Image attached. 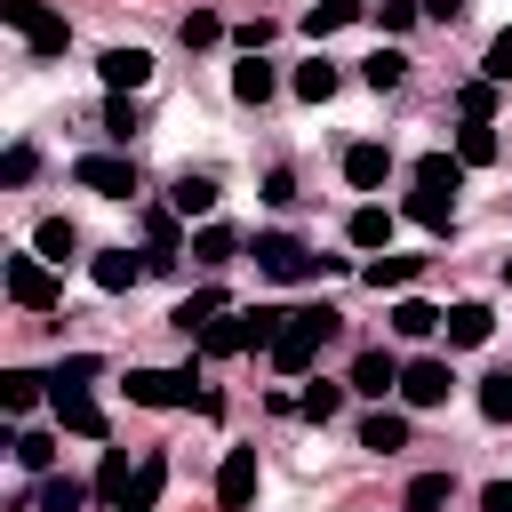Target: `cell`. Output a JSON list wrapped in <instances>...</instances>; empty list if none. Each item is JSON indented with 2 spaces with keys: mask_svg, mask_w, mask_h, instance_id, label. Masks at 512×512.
Instances as JSON below:
<instances>
[{
  "mask_svg": "<svg viewBox=\"0 0 512 512\" xmlns=\"http://www.w3.org/2000/svg\"><path fill=\"white\" fill-rule=\"evenodd\" d=\"M192 384H200L192 368H128V400L136 408H200Z\"/></svg>",
  "mask_w": 512,
  "mask_h": 512,
  "instance_id": "277c9868",
  "label": "cell"
},
{
  "mask_svg": "<svg viewBox=\"0 0 512 512\" xmlns=\"http://www.w3.org/2000/svg\"><path fill=\"white\" fill-rule=\"evenodd\" d=\"M480 512H512V480H488L480 488Z\"/></svg>",
  "mask_w": 512,
  "mask_h": 512,
  "instance_id": "bcb514c9",
  "label": "cell"
},
{
  "mask_svg": "<svg viewBox=\"0 0 512 512\" xmlns=\"http://www.w3.org/2000/svg\"><path fill=\"white\" fill-rule=\"evenodd\" d=\"M360 16H368V0H312V8H304V32H312V40H328V32L360 24Z\"/></svg>",
  "mask_w": 512,
  "mask_h": 512,
  "instance_id": "ffe728a7",
  "label": "cell"
},
{
  "mask_svg": "<svg viewBox=\"0 0 512 512\" xmlns=\"http://www.w3.org/2000/svg\"><path fill=\"white\" fill-rule=\"evenodd\" d=\"M160 480H168V456H144L136 480H128V504H120V512H152V504H160Z\"/></svg>",
  "mask_w": 512,
  "mask_h": 512,
  "instance_id": "d4e9b609",
  "label": "cell"
},
{
  "mask_svg": "<svg viewBox=\"0 0 512 512\" xmlns=\"http://www.w3.org/2000/svg\"><path fill=\"white\" fill-rule=\"evenodd\" d=\"M8 448H16V464H24V472H40V480L56 472V440H48V432H16Z\"/></svg>",
  "mask_w": 512,
  "mask_h": 512,
  "instance_id": "d6a6232c",
  "label": "cell"
},
{
  "mask_svg": "<svg viewBox=\"0 0 512 512\" xmlns=\"http://www.w3.org/2000/svg\"><path fill=\"white\" fill-rule=\"evenodd\" d=\"M88 496H96V488H80V480H64V472H48V480H40V512H80Z\"/></svg>",
  "mask_w": 512,
  "mask_h": 512,
  "instance_id": "836d02e7",
  "label": "cell"
},
{
  "mask_svg": "<svg viewBox=\"0 0 512 512\" xmlns=\"http://www.w3.org/2000/svg\"><path fill=\"white\" fill-rule=\"evenodd\" d=\"M296 408H304L312 424H328V416L344 408V384H304V400H296Z\"/></svg>",
  "mask_w": 512,
  "mask_h": 512,
  "instance_id": "ab89813d",
  "label": "cell"
},
{
  "mask_svg": "<svg viewBox=\"0 0 512 512\" xmlns=\"http://www.w3.org/2000/svg\"><path fill=\"white\" fill-rule=\"evenodd\" d=\"M360 448H376V456L408 448V416H400V408H376V416H360Z\"/></svg>",
  "mask_w": 512,
  "mask_h": 512,
  "instance_id": "d6986e66",
  "label": "cell"
},
{
  "mask_svg": "<svg viewBox=\"0 0 512 512\" xmlns=\"http://www.w3.org/2000/svg\"><path fill=\"white\" fill-rule=\"evenodd\" d=\"M424 16H440V24H456V16H464V0H424Z\"/></svg>",
  "mask_w": 512,
  "mask_h": 512,
  "instance_id": "7dc6e473",
  "label": "cell"
},
{
  "mask_svg": "<svg viewBox=\"0 0 512 512\" xmlns=\"http://www.w3.org/2000/svg\"><path fill=\"white\" fill-rule=\"evenodd\" d=\"M480 72H488V80H496V88H504V80H512V24H504V32H496V40H488V64H480Z\"/></svg>",
  "mask_w": 512,
  "mask_h": 512,
  "instance_id": "7bdbcfd3",
  "label": "cell"
},
{
  "mask_svg": "<svg viewBox=\"0 0 512 512\" xmlns=\"http://www.w3.org/2000/svg\"><path fill=\"white\" fill-rule=\"evenodd\" d=\"M336 336V312L328 304H304V312H288V328H280V344H272V368L280 376H304L312 360H320V344Z\"/></svg>",
  "mask_w": 512,
  "mask_h": 512,
  "instance_id": "7a4b0ae2",
  "label": "cell"
},
{
  "mask_svg": "<svg viewBox=\"0 0 512 512\" xmlns=\"http://www.w3.org/2000/svg\"><path fill=\"white\" fill-rule=\"evenodd\" d=\"M128 480H136V472H128V448H112L104 472H96V496H104V504H128Z\"/></svg>",
  "mask_w": 512,
  "mask_h": 512,
  "instance_id": "74e56055",
  "label": "cell"
},
{
  "mask_svg": "<svg viewBox=\"0 0 512 512\" xmlns=\"http://www.w3.org/2000/svg\"><path fill=\"white\" fill-rule=\"evenodd\" d=\"M456 112H464V120H488V112H496V80H488V72L464 80V88H456Z\"/></svg>",
  "mask_w": 512,
  "mask_h": 512,
  "instance_id": "f35d334b",
  "label": "cell"
},
{
  "mask_svg": "<svg viewBox=\"0 0 512 512\" xmlns=\"http://www.w3.org/2000/svg\"><path fill=\"white\" fill-rule=\"evenodd\" d=\"M152 272V256H128V248H104V256H88V280L104 288V296H120V288H136Z\"/></svg>",
  "mask_w": 512,
  "mask_h": 512,
  "instance_id": "30bf717a",
  "label": "cell"
},
{
  "mask_svg": "<svg viewBox=\"0 0 512 512\" xmlns=\"http://www.w3.org/2000/svg\"><path fill=\"white\" fill-rule=\"evenodd\" d=\"M48 400H56V424H64V432H80V440H104V408H96L88 392H56V384H48Z\"/></svg>",
  "mask_w": 512,
  "mask_h": 512,
  "instance_id": "7c38bea8",
  "label": "cell"
},
{
  "mask_svg": "<svg viewBox=\"0 0 512 512\" xmlns=\"http://www.w3.org/2000/svg\"><path fill=\"white\" fill-rule=\"evenodd\" d=\"M416 192L456 200V192H464V160H456V152H424V160H416Z\"/></svg>",
  "mask_w": 512,
  "mask_h": 512,
  "instance_id": "5bb4252c",
  "label": "cell"
},
{
  "mask_svg": "<svg viewBox=\"0 0 512 512\" xmlns=\"http://www.w3.org/2000/svg\"><path fill=\"white\" fill-rule=\"evenodd\" d=\"M352 392H368V400H384V392H400V360H392L384 344H368V352L352 360Z\"/></svg>",
  "mask_w": 512,
  "mask_h": 512,
  "instance_id": "8fae6325",
  "label": "cell"
},
{
  "mask_svg": "<svg viewBox=\"0 0 512 512\" xmlns=\"http://www.w3.org/2000/svg\"><path fill=\"white\" fill-rule=\"evenodd\" d=\"M168 208H176L184 224H192V216H216V176H192V168H184L176 192H168Z\"/></svg>",
  "mask_w": 512,
  "mask_h": 512,
  "instance_id": "2e32d148",
  "label": "cell"
},
{
  "mask_svg": "<svg viewBox=\"0 0 512 512\" xmlns=\"http://www.w3.org/2000/svg\"><path fill=\"white\" fill-rule=\"evenodd\" d=\"M96 72H104V88H112V96H136V88L152 80V56H144V48H104V56H96Z\"/></svg>",
  "mask_w": 512,
  "mask_h": 512,
  "instance_id": "9c48e42d",
  "label": "cell"
},
{
  "mask_svg": "<svg viewBox=\"0 0 512 512\" xmlns=\"http://www.w3.org/2000/svg\"><path fill=\"white\" fill-rule=\"evenodd\" d=\"M32 256H48V264H72V256H80V232H72L64 216H48V224L32 232Z\"/></svg>",
  "mask_w": 512,
  "mask_h": 512,
  "instance_id": "cb8c5ba5",
  "label": "cell"
},
{
  "mask_svg": "<svg viewBox=\"0 0 512 512\" xmlns=\"http://www.w3.org/2000/svg\"><path fill=\"white\" fill-rule=\"evenodd\" d=\"M480 416H488V424H512V368L480 376Z\"/></svg>",
  "mask_w": 512,
  "mask_h": 512,
  "instance_id": "e575fe53",
  "label": "cell"
},
{
  "mask_svg": "<svg viewBox=\"0 0 512 512\" xmlns=\"http://www.w3.org/2000/svg\"><path fill=\"white\" fill-rule=\"evenodd\" d=\"M176 224H184L176 208H152V216H144V240H152V272H168V264H176V240H184Z\"/></svg>",
  "mask_w": 512,
  "mask_h": 512,
  "instance_id": "44dd1931",
  "label": "cell"
},
{
  "mask_svg": "<svg viewBox=\"0 0 512 512\" xmlns=\"http://www.w3.org/2000/svg\"><path fill=\"white\" fill-rule=\"evenodd\" d=\"M272 88H280V80H272V64H264V56L232 64V96H240V104H272Z\"/></svg>",
  "mask_w": 512,
  "mask_h": 512,
  "instance_id": "603a6c76",
  "label": "cell"
},
{
  "mask_svg": "<svg viewBox=\"0 0 512 512\" xmlns=\"http://www.w3.org/2000/svg\"><path fill=\"white\" fill-rule=\"evenodd\" d=\"M0 280H8V304H24V312H56V264H48V256H8Z\"/></svg>",
  "mask_w": 512,
  "mask_h": 512,
  "instance_id": "5b68a950",
  "label": "cell"
},
{
  "mask_svg": "<svg viewBox=\"0 0 512 512\" xmlns=\"http://www.w3.org/2000/svg\"><path fill=\"white\" fill-rule=\"evenodd\" d=\"M456 160H464V168H488V160H496V128H488V120H464V136H456Z\"/></svg>",
  "mask_w": 512,
  "mask_h": 512,
  "instance_id": "4dcf8cb0",
  "label": "cell"
},
{
  "mask_svg": "<svg viewBox=\"0 0 512 512\" xmlns=\"http://www.w3.org/2000/svg\"><path fill=\"white\" fill-rule=\"evenodd\" d=\"M232 248H240L232 224H200V232H192V256H200V264H232Z\"/></svg>",
  "mask_w": 512,
  "mask_h": 512,
  "instance_id": "1f68e13d",
  "label": "cell"
},
{
  "mask_svg": "<svg viewBox=\"0 0 512 512\" xmlns=\"http://www.w3.org/2000/svg\"><path fill=\"white\" fill-rule=\"evenodd\" d=\"M176 32H184V48H216V40H224V24H216L208 8H192V16L176 24Z\"/></svg>",
  "mask_w": 512,
  "mask_h": 512,
  "instance_id": "60d3db41",
  "label": "cell"
},
{
  "mask_svg": "<svg viewBox=\"0 0 512 512\" xmlns=\"http://www.w3.org/2000/svg\"><path fill=\"white\" fill-rule=\"evenodd\" d=\"M416 16H424V0H384V8H376V24H384V32H408Z\"/></svg>",
  "mask_w": 512,
  "mask_h": 512,
  "instance_id": "ee69618b",
  "label": "cell"
},
{
  "mask_svg": "<svg viewBox=\"0 0 512 512\" xmlns=\"http://www.w3.org/2000/svg\"><path fill=\"white\" fill-rule=\"evenodd\" d=\"M384 176H392V152H384V144H344V184L376 192Z\"/></svg>",
  "mask_w": 512,
  "mask_h": 512,
  "instance_id": "4fadbf2b",
  "label": "cell"
},
{
  "mask_svg": "<svg viewBox=\"0 0 512 512\" xmlns=\"http://www.w3.org/2000/svg\"><path fill=\"white\" fill-rule=\"evenodd\" d=\"M248 256H256L264 280H328V272H344V256H312V248L288 240V232H256Z\"/></svg>",
  "mask_w": 512,
  "mask_h": 512,
  "instance_id": "6da1fadb",
  "label": "cell"
},
{
  "mask_svg": "<svg viewBox=\"0 0 512 512\" xmlns=\"http://www.w3.org/2000/svg\"><path fill=\"white\" fill-rule=\"evenodd\" d=\"M440 320H448V312H440V304H424V296H400V304H392V328H400V336H432Z\"/></svg>",
  "mask_w": 512,
  "mask_h": 512,
  "instance_id": "4316f807",
  "label": "cell"
},
{
  "mask_svg": "<svg viewBox=\"0 0 512 512\" xmlns=\"http://www.w3.org/2000/svg\"><path fill=\"white\" fill-rule=\"evenodd\" d=\"M392 224H400V216L368 200V208H352V224H344V232H352V248H368V256H384V248H392Z\"/></svg>",
  "mask_w": 512,
  "mask_h": 512,
  "instance_id": "9a60e30c",
  "label": "cell"
},
{
  "mask_svg": "<svg viewBox=\"0 0 512 512\" xmlns=\"http://www.w3.org/2000/svg\"><path fill=\"white\" fill-rule=\"evenodd\" d=\"M416 272H424V256H392V248H384V256H368V264H360V280H368V288H376V296H384V288H408V280H416Z\"/></svg>",
  "mask_w": 512,
  "mask_h": 512,
  "instance_id": "e0dca14e",
  "label": "cell"
},
{
  "mask_svg": "<svg viewBox=\"0 0 512 512\" xmlns=\"http://www.w3.org/2000/svg\"><path fill=\"white\" fill-rule=\"evenodd\" d=\"M440 328H448V344H464V352H472V344H488L496 312H488V304H448V320H440Z\"/></svg>",
  "mask_w": 512,
  "mask_h": 512,
  "instance_id": "ac0fdd59",
  "label": "cell"
},
{
  "mask_svg": "<svg viewBox=\"0 0 512 512\" xmlns=\"http://www.w3.org/2000/svg\"><path fill=\"white\" fill-rule=\"evenodd\" d=\"M408 224H424V232H448L456 224V200H440V192H408V208H400Z\"/></svg>",
  "mask_w": 512,
  "mask_h": 512,
  "instance_id": "484cf974",
  "label": "cell"
},
{
  "mask_svg": "<svg viewBox=\"0 0 512 512\" xmlns=\"http://www.w3.org/2000/svg\"><path fill=\"white\" fill-rule=\"evenodd\" d=\"M136 128H144V112H136V96H104V136H112V144H128Z\"/></svg>",
  "mask_w": 512,
  "mask_h": 512,
  "instance_id": "d590c367",
  "label": "cell"
},
{
  "mask_svg": "<svg viewBox=\"0 0 512 512\" xmlns=\"http://www.w3.org/2000/svg\"><path fill=\"white\" fill-rule=\"evenodd\" d=\"M504 288H512V256H504Z\"/></svg>",
  "mask_w": 512,
  "mask_h": 512,
  "instance_id": "c3c4849f",
  "label": "cell"
},
{
  "mask_svg": "<svg viewBox=\"0 0 512 512\" xmlns=\"http://www.w3.org/2000/svg\"><path fill=\"white\" fill-rule=\"evenodd\" d=\"M448 384H456L448 360H408V368H400V400H408V408H440Z\"/></svg>",
  "mask_w": 512,
  "mask_h": 512,
  "instance_id": "ba28073f",
  "label": "cell"
},
{
  "mask_svg": "<svg viewBox=\"0 0 512 512\" xmlns=\"http://www.w3.org/2000/svg\"><path fill=\"white\" fill-rule=\"evenodd\" d=\"M296 96H304V104H328V96H336V64H328V56L296 64Z\"/></svg>",
  "mask_w": 512,
  "mask_h": 512,
  "instance_id": "f546056e",
  "label": "cell"
},
{
  "mask_svg": "<svg viewBox=\"0 0 512 512\" xmlns=\"http://www.w3.org/2000/svg\"><path fill=\"white\" fill-rule=\"evenodd\" d=\"M96 368H104L96 352H72V360H56V368H48V384H56V392H88V376H96Z\"/></svg>",
  "mask_w": 512,
  "mask_h": 512,
  "instance_id": "8d00e7d4",
  "label": "cell"
},
{
  "mask_svg": "<svg viewBox=\"0 0 512 512\" xmlns=\"http://www.w3.org/2000/svg\"><path fill=\"white\" fill-rule=\"evenodd\" d=\"M40 384H48V376H32V368H8V376H0V408H8V416L40 408Z\"/></svg>",
  "mask_w": 512,
  "mask_h": 512,
  "instance_id": "83f0119b",
  "label": "cell"
},
{
  "mask_svg": "<svg viewBox=\"0 0 512 512\" xmlns=\"http://www.w3.org/2000/svg\"><path fill=\"white\" fill-rule=\"evenodd\" d=\"M32 168H40V152H32V144H8V160H0V184H32Z\"/></svg>",
  "mask_w": 512,
  "mask_h": 512,
  "instance_id": "b9f144b4",
  "label": "cell"
},
{
  "mask_svg": "<svg viewBox=\"0 0 512 512\" xmlns=\"http://www.w3.org/2000/svg\"><path fill=\"white\" fill-rule=\"evenodd\" d=\"M448 496H456V480H448V472H416V480H408V496H400V512H448Z\"/></svg>",
  "mask_w": 512,
  "mask_h": 512,
  "instance_id": "7402d4cb",
  "label": "cell"
},
{
  "mask_svg": "<svg viewBox=\"0 0 512 512\" xmlns=\"http://www.w3.org/2000/svg\"><path fill=\"white\" fill-rule=\"evenodd\" d=\"M360 80H368V88L384 96V88H400V80H408V56H400V48H376V56L360 64Z\"/></svg>",
  "mask_w": 512,
  "mask_h": 512,
  "instance_id": "f1b7e54d",
  "label": "cell"
},
{
  "mask_svg": "<svg viewBox=\"0 0 512 512\" xmlns=\"http://www.w3.org/2000/svg\"><path fill=\"white\" fill-rule=\"evenodd\" d=\"M0 24H8L32 56H64V40H72V24H64L48 0H0Z\"/></svg>",
  "mask_w": 512,
  "mask_h": 512,
  "instance_id": "3957f363",
  "label": "cell"
},
{
  "mask_svg": "<svg viewBox=\"0 0 512 512\" xmlns=\"http://www.w3.org/2000/svg\"><path fill=\"white\" fill-rule=\"evenodd\" d=\"M72 184L80 192H104V200H128L136 192V160L128 152H80L72 160Z\"/></svg>",
  "mask_w": 512,
  "mask_h": 512,
  "instance_id": "8992f818",
  "label": "cell"
},
{
  "mask_svg": "<svg viewBox=\"0 0 512 512\" xmlns=\"http://www.w3.org/2000/svg\"><path fill=\"white\" fill-rule=\"evenodd\" d=\"M216 504H224V512H248V504H256V448H224V464H216Z\"/></svg>",
  "mask_w": 512,
  "mask_h": 512,
  "instance_id": "52a82bcc",
  "label": "cell"
},
{
  "mask_svg": "<svg viewBox=\"0 0 512 512\" xmlns=\"http://www.w3.org/2000/svg\"><path fill=\"white\" fill-rule=\"evenodd\" d=\"M264 200H272V208H288V200H296V176H288V168H272V176H264Z\"/></svg>",
  "mask_w": 512,
  "mask_h": 512,
  "instance_id": "f6af8a7d",
  "label": "cell"
}]
</instances>
